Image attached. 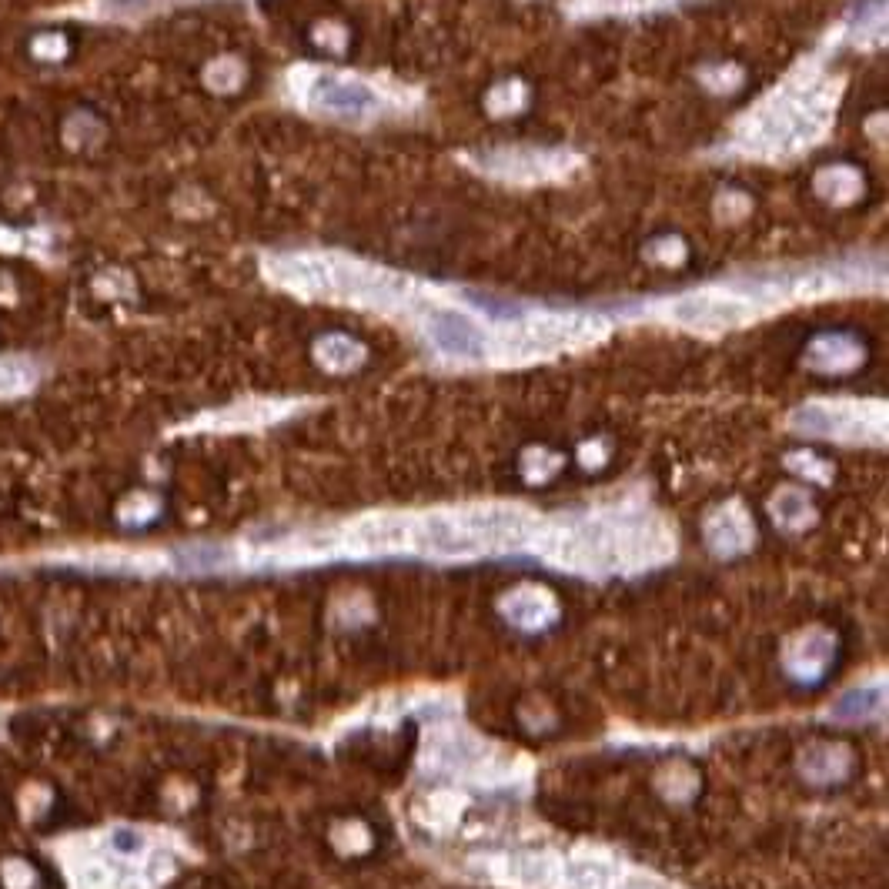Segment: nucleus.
I'll use <instances>...</instances> for the list:
<instances>
[{
	"label": "nucleus",
	"mask_w": 889,
	"mask_h": 889,
	"mask_svg": "<svg viewBox=\"0 0 889 889\" xmlns=\"http://www.w3.org/2000/svg\"><path fill=\"white\" fill-rule=\"evenodd\" d=\"M706 535H709L712 549L736 552V549H742V545L749 542V522H746V515H739V512H732V508H726V512L712 515Z\"/></svg>",
	"instance_id": "12"
},
{
	"label": "nucleus",
	"mask_w": 889,
	"mask_h": 889,
	"mask_svg": "<svg viewBox=\"0 0 889 889\" xmlns=\"http://www.w3.org/2000/svg\"><path fill=\"white\" fill-rule=\"evenodd\" d=\"M773 512H776V519L783 522V525L796 529V525L809 522V515H813V505H809L806 492H799V488H786V492L776 495Z\"/></svg>",
	"instance_id": "20"
},
{
	"label": "nucleus",
	"mask_w": 889,
	"mask_h": 889,
	"mask_svg": "<svg viewBox=\"0 0 889 889\" xmlns=\"http://www.w3.org/2000/svg\"><path fill=\"white\" fill-rule=\"evenodd\" d=\"M565 876H569L572 889H609L612 883L609 866L599 863V859H572Z\"/></svg>",
	"instance_id": "19"
},
{
	"label": "nucleus",
	"mask_w": 889,
	"mask_h": 889,
	"mask_svg": "<svg viewBox=\"0 0 889 889\" xmlns=\"http://www.w3.org/2000/svg\"><path fill=\"white\" fill-rule=\"evenodd\" d=\"M315 355H318V361L328 371H351V368L361 365L365 351H361V345H358L355 338H348V335H328V338L318 341Z\"/></svg>",
	"instance_id": "14"
},
{
	"label": "nucleus",
	"mask_w": 889,
	"mask_h": 889,
	"mask_svg": "<svg viewBox=\"0 0 889 889\" xmlns=\"http://www.w3.org/2000/svg\"><path fill=\"white\" fill-rule=\"evenodd\" d=\"M595 331H602V325H592L589 318H532L519 325L512 338H505L502 348L508 358H539L589 341Z\"/></svg>",
	"instance_id": "3"
},
{
	"label": "nucleus",
	"mask_w": 889,
	"mask_h": 889,
	"mask_svg": "<svg viewBox=\"0 0 889 889\" xmlns=\"http://www.w3.org/2000/svg\"><path fill=\"white\" fill-rule=\"evenodd\" d=\"M271 278L298 295L318 298L331 295V258L318 254H288V258L271 261Z\"/></svg>",
	"instance_id": "8"
},
{
	"label": "nucleus",
	"mask_w": 889,
	"mask_h": 889,
	"mask_svg": "<svg viewBox=\"0 0 889 889\" xmlns=\"http://www.w3.org/2000/svg\"><path fill=\"white\" fill-rule=\"evenodd\" d=\"M522 101V87L519 84H502V87H495L492 94H488V107H492L495 114H505V111H515V107H522L519 104Z\"/></svg>",
	"instance_id": "24"
},
{
	"label": "nucleus",
	"mask_w": 889,
	"mask_h": 889,
	"mask_svg": "<svg viewBox=\"0 0 889 889\" xmlns=\"http://www.w3.org/2000/svg\"><path fill=\"white\" fill-rule=\"evenodd\" d=\"M829 656H833V649H829V639H823V635H809V639L803 642L799 649H793V656H789V666H793L796 672H819L829 662Z\"/></svg>",
	"instance_id": "21"
},
{
	"label": "nucleus",
	"mask_w": 889,
	"mask_h": 889,
	"mask_svg": "<svg viewBox=\"0 0 889 889\" xmlns=\"http://www.w3.org/2000/svg\"><path fill=\"white\" fill-rule=\"evenodd\" d=\"M508 873H512L515 883L529 886V889H549V886H555V879H559V869H555L552 859L549 856H539V853L512 856V866H508Z\"/></svg>",
	"instance_id": "13"
},
{
	"label": "nucleus",
	"mask_w": 889,
	"mask_h": 889,
	"mask_svg": "<svg viewBox=\"0 0 889 889\" xmlns=\"http://www.w3.org/2000/svg\"><path fill=\"white\" fill-rule=\"evenodd\" d=\"M859 358H863V351H859L856 341L846 335H823L813 345V351H809V365H816L823 371H846V368L859 365Z\"/></svg>",
	"instance_id": "11"
},
{
	"label": "nucleus",
	"mask_w": 889,
	"mask_h": 889,
	"mask_svg": "<svg viewBox=\"0 0 889 889\" xmlns=\"http://www.w3.org/2000/svg\"><path fill=\"white\" fill-rule=\"evenodd\" d=\"M34 365L24 358H0V398H17L34 388Z\"/></svg>",
	"instance_id": "17"
},
{
	"label": "nucleus",
	"mask_w": 889,
	"mask_h": 889,
	"mask_svg": "<svg viewBox=\"0 0 889 889\" xmlns=\"http://www.w3.org/2000/svg\"><path fill=\"white\" fill-rule=\"evenodd\" d=\"M418 539H422L425 549H432L438 555H472L478 552V542L465 532V525L458 522V515H432V519L422 522L418 529Z\"/></svg>",
	"instance_id": "9"
},
{
	"label": "nucleus",
	"mask_w": 889,
	"mask_h": 889,
	"mask_svg": "<svg viewBox=\"0 0 889 889\" xmlns=\"http://www.w3.org/2000/svg\"><path fill=\"white\" fill-rule=\"evenodd\" d=\"M863 191V181H859V174L853 168H826L823 174H819V194H826L833 204H846L853 201L856 194Z\"/></svg>",
	"instance_id": "16"
},
{
	"label": "nucleus",
	"mask_w": 889,
	"mask_h": 889,
	"mask_svg": "<svg viewBox=\"0 0 889 889\" xmlns=\"http://www.w3.org/2000/svg\"><path fill=\"white\" fill-rule=\"evenodd\" d=\"M843 769H846V756L839 749L819 746V749H809L806 759H803V773L809 779H816V783H826V779L843 776Z\"/></svg>",
	"instance_id": "18"
},
{
	"label": "nucleus",
	"mask_w": 889,
	"mask_h": 889,
	"mask_svg": "<svg viewBox=\"0 0 889 889\" xmlns=\"http://www.w3.org/2000/svg\"><path fill=\"white\" fill-rule=\"evenodd\" d=\"M829 121V97L819 91H793L783 101H773L769 107L752 117L742 127V144L749 151L779 154V151H799L813 144Z\"/></svg>",
	"instance_id": "1"
},
{
	"label": "nucleus",
	"mask_w": 889,
	"mask_h": 889,
	"mask_svg": "<svg viewBox=\"0 0 889 889\" xmlns=\"http://www.w3.org/2000/svg\"><path fill=\"white\" fill-rule=\"evenodd\" d=\"M622 889H666V886L652 883V879H629V886H622Z\"/></svg>",
	"instance_id": "27"
},
{
	"label": "nucleus",
	"mask_w": 889,
	"mask_h": 889,
	"mask_svg": "<svg viewBox=\"0 0 889 889\" xmlns=\"http://www.w3.org/2000/svg\"><path fill=\"white\" fill-rule=\"evenodd\" d=\"M649 254H652V258H659V261H679L682 258V244L669 241V248H666V244H656V248H649Z\"/></svg>",
	"instance_id": "26"
},
{
	"label": "nucleus",
	"mask_w": 889,
	"mask_h": 889,
	"mask_svg": "<svg viewBox=\"0 0 889 889\" xmlns=\"http://www.w3.org/2000/svg\"><path fill=\"white\" fill-rule=\"evenodd\" d=\"M582 14H622V11H649L666 0H569Z\"/></svg>",
	"instance_id": "23"
},
{
	"label": "nucleus",
	"mask_w": 889,
	"mask_h": 889,
	"mask_svg": "<svg viewBox=\"0 0 889 889\" xmlns=\"http://www.w3.org/2000/svg\"><path fill=\"white\" fill-rule=\"evenodd\" d=\"M425 335L442 355L455 361H482L488 355V335L472 315L458 308H432L425 318Z\"/></svg>",
	"instance_id": "5"
},
{
	"label": "nucleus",
	"mask_w": 889,
	"mask_h": 889,
	"mask_svg": "<svg viewBox=\"0 0 889 889\" xmlns=\"http://www.w3.org/2000/svg\"><path fill=\"white\" fill-rule=\"evenodd\" d=\"M305 101L315 111L351 124L368 121L385 107V97L378 94V87L348 74H315L305 87Z\"/></svg>",
	"instance_id": "2"
},
{
	"label": "nucleus",
	"mask_w": 889,
	"mask_h": 889,
	"mask_svg": "<svg viewBox=\"0 0 889 889\" xmlns=\"http://www.w3.org/2000/svg\"><path fill=\"white\" fill-rule=\"evenodd\" d=\"M508 619H515L519 625H542L552 619V602L542 599V592H515L512 599L505 602Z\"/></svg>",
	"instance_id": "15"
},
{
	"label": "nucleus",
	"mask_w": 889,
	"mask_h": 889,
	"mask_svg": "<svg viewBox=\"0 0 889 889\" xmlns=\"http://www.w3.org/2000/svg\"><path fill=\"white\" fill-rule=\"evenodd\" d=\"M475 164H482L488 174L502 181H545L555 178L569 168V154H555V151H539V148H495L488 154H478Z\"/></svg>",
	"instance_id": "6"
},
{
	"label": "nucleus",
	"mask_w": 889,
	"mask_h": 889,
	"mask_svg": "<svg viewBox=\"0 0 889 889\" xmlns=\"http://www.w3.org/2000/svg\"><path fill=\"white\" fill-rule=\"evenodd\" d=\"M879 706H883V689H856L849 692V696L839 699L836 706V716L839 719H869L873 712H879Z\"/></svg>",
	"instance_id": "22"
},
{
	"label": "nucleus",
	"mask_w": 889,
	"mask_h": 889,
	"mask_svg": "<svg viewBox=\"0 0 889 889\" xmlns=\"http://www.w3.org/2000/svg\"><path fill=\"white\" fill-rule=\"evenodd\" d=\"M458 522L465 525V532L478 542V549L485 545H519L529 535V519L512 508H475V512L458 515Z\"/></svg>",
	"instance_id": "7"
},
{
	"label": "nucleus",
	"mask_w": 889,
	"mask_h": 889,
	"mask_svg": "<svg viewBox=\"0 0 889 889\" xmlns=\"http://www.w3.org/2000/svg\"><path fill=\"white\" fill-rule=\"evenodd\" d=\"M415 539V525L408 519H395V515H381V519H368L355 529V545L361 549H375V552H388V549H402Z\"/></svg>",
	"instance_id": "10"
},
{
	"label": "nucleus",
	"mask_w": 889,
	"mask_h": 889,
	"mask_svg": "<svg viewBox=\"0 0 889 889\" xmlns=\"http://www.w3.org/2000/svg\"><path fill=\"white\" fill-rule=\"evenodd\" d=\"M752 315H756V305L742 295H732V291H696V295H686L672 305V318L679 325L699 331L736 328Z\"/></svg>",
	"instance_id": "4"
},
{
	"label": "nucleus",
	"mask_w": 889,
	"mask_h": 889,
	"mask_svg": "<svg viewBox=\"0 0 889 889\" xmlns=\"http://www.w3.org/2000/svg\"><path fill=\"white\" fill-rule=\"evenodd\" d=\"M27 234L24 231H11V228H0V248L4 251H21V248H27Z\"/></svg>",
	"instance_id": "25"
}]
</instances>
